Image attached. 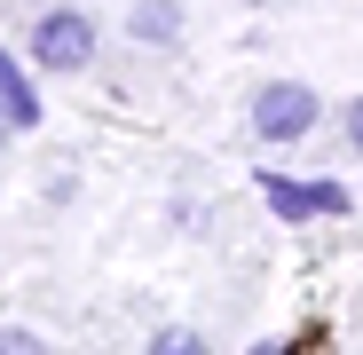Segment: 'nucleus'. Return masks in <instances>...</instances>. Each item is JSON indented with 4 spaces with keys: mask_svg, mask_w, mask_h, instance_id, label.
<instances>
[{
    "mask_svg": "<svg viewBox=\"0 0 363 355\" xmlns=\"http://www.w3.org/2000/svg\"><path fill=\"white\" fill-rule=\"evenodd\" d=\"M0 135H9V118H0Z\"/></svg>",
    "mask_w": 363,
    "mask_h": 355,
    "instance_id": "11",
    "label": "nucleus"
},
{
    "mask_svg": "<svg viewBox=\"0 0 363 355\" xmlns=\"http://www.w3.org/2000/svg\"><path fill=\"white\" fill-rule=\"evenodd\" d=\"M0 355H48V339L24 332V324H0Z\"/></svg>",
    "mask_w": 363,
    "mask_h": 355,
    "instance_id": "7",
    "label": "nucleus"
},
{
    "mask_svg": "<svg viewBox=\"0 0 363 355\" xmlns=\"http://www.w3.org/2000/svg\"><path fill=\"white\" fill-rule=\"evenodd\" d=\"M253 355H292V347H277V339H269V347H253Z\"/></svg>",
    "mask_w": 363,
    "mask_h": 355,
    "instance_id": "10",
    "label": "nucleus"
},
{
    "mask_svg": "<svg viewBox=\"0 0 363 355\" xmlns=\"http://www.w3.org/2000/svg\"><path fill=\"white\" fill-rule=\"evenodd\" d=\"M261 198L284 213V221H308L316 205H308V190H300V182H277V174H261Z\"/></svg>",
    "mask_w": 363,
    "mask_h": 355,
    "instance_id": "5",
    "label": "nucleus"
},
{
    "mask_svg": "<svg viewBox=\"0 0 363 355\" xmlns=\"http://www.w3.org/2000/svg\"><path fill=\"white\" fill-rule=\"evenodd\" d=\"M174 32H182V9H174V0H143V9H135V40L166 47Z\"/></svg>",
    "mask_w": 363,
    "mask_h": 355,
    "instance_id": "4",
    "label": "nucleus"
},
{
    "mask_svg": "<svg viewBox=\"0 0 363 355\" xmlns=\"http://www.w3.org/2000/svg\"><path fill=\"white\" fill-rule=\"evenodd\" d=\"M347 142H355V150H363V95H355V103H347Z\"/></svg>",
    "mask_w": 363,
    "mask_h": 355,
    "instance_id": "9",
    "label": "nucleus"
},
{
    "mask_svg": "<svg viewBox=\"0 0 363 355\" xmlns=\"http://www.w3.org/2000/svg\"><path fill=\"white\" fill-rule=\"evenodd\" d=\"M308 205H316V213H347V190H340V182H308Z\"/></svg>",
    "mask_w": 363,
    "mask_h": 355,
    "instance_id": "8",
    "label": "nucleus"
},
{
    "mask_svg": "<svg viewBox=\"0 0 363 355\" xmlns=\"http://www.w3.org/2000/svg\"><path fill=\"white\" fill-rule=\"evenodd\" d=\"M316 118H324V95L300 87V79H269L253 95V135L261 142H300V135H316Z\"/></svg>",
    "mask_w": 363,
    "mask_h": 355,
    "instance_id": "1",
    "label": "nucleus"
},
{
    "mask_svg": "<svg viewBox=\"0 0 363 355\" xmlns=\"http://www.w3.org/2000/svg\"><path fill=\"white\" fill-rule=\"evenodd\" d=\"M0 118H9V127H32V118H40V95L24 87V72H16L9 47H0Z\"/></svg>",
    "mask_w": 363,
    "mask_h": 355,
    "instance_id": "3",
    "label": "nucleus"
},
{
    "mask_svg": "<svg viewBox=\"0 0 363 355\" xmlns=\"http://www.w3.org/2000/svg\"><path fill=\"white\" fill-rule=\"evenodd\" d=\"M32 55L48 72H87L95 64V24L79 16V9H48L40 24H32Z\"/></svg>",
    "mask_w": 363,
    "mask_h": 355,
    "instance_id": "2",
    "label": "nucleus"
},
{
    "mask_svg": "<svg viewBox=\"0 0 363 355\" xmlns=\"http://www.w3.org/2000/svg\"><path fill=\"white\" fill-rule=\"evenodd\" d=\"M143 355H213V347H206V339H198L190 324H166V332H158V339H150Z\"/></svg>",
    "mask_w": 363,
    "mask_h": 355,
    "instance_id": "6",
    "label": "nucleus"
}]
</instances>
